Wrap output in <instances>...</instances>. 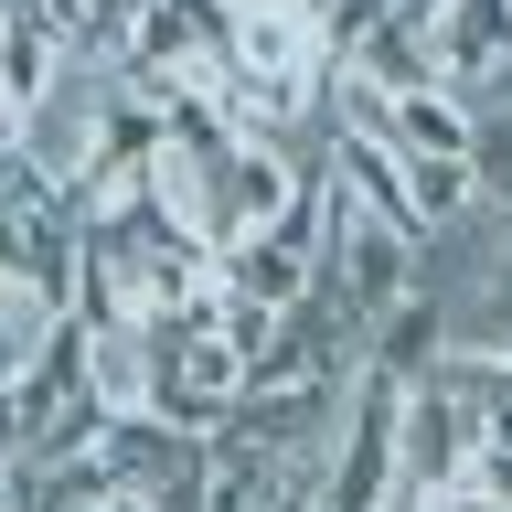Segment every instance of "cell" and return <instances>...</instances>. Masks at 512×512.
Masks as SVG:
<instances>
[{
	"label": "cell",
	"instance_id": "6da1fadb",
	"mask_svg": "<svg viewBox=\"0 0 512 512\" xmlns=\"http://www.w3.org/2000/svg\"><path fill=\"white\" fill-rule=\"evenodd\" d=\"M470 406H459V384H448V363H427V374L395 395V480L406 491H427V480H459L470 470Z\"/></svg>",
	"mask_w": 512,
	"mask_h": 512
},
{
	"label": "cell",
	"instance_id": "7a4b0ae2",
	"mask_svg": "<svg viewBox=\"0 0 512 512\" xmlns=\"http://www.w3.org/2000/svg\"><path fill=\"white\" fill-rule=\"evenodd\" d=\"M470 118H480L470 96L427 75V86L384 96V150H395V160H470Z\"/></svg>",
	"mask_w": 512,
	"mask_h": 512
},
{
	"label": "cell",
	"instance_id": "3957f363",
	"mask_svg": "<svg viewBox=\"0 0 512 512\" xmlns=\"http://www.w3.org/2000/svg\"><path fill=\"white\" fill-rule=\"evenodd\" d=\"M86 320V310H75ZM75 374H86V395L107 416H128V406H150V331L139 320H86V352H75Z\"/></svg>",
	"mask_w": 512,
	"mask_h": 512
},
{
	"label": "cell",
	"instance_id": "277c9868",
	"mask_svg": "<svg viewBox=\"0 0 512 512\" xmlns=\"http://www.w3.org/2000/svg\"><path fill=\"white\" fill-rule=\"evenodd\" d=\"M470 182H480V203H502V214H512V96L470 118Z\"/></svg>",
	"mask_w": 512,
	"mask_h": 512
},
{
	"label": "cell",
	"instance_id": "5b68a950",
	"mask_svg": "<svg viewBox=\"0 0 512 512\" xmlns=\"http://www.w3.org/2000/svg\"><path fill=\"white\" fill-rule=\"evenodd\" d=\"M32 342H43V331H32V320H11V310H0V384H11V374H22V363H32Z\"/></svg>",
	"mask_w": 512,
	"mask_h": 512
},
{
	"label": "cell",
	"instance_id": "8992f818",
	"mask_svg": "<svg viewBox=\"0 0 512 512\" xmlns=\"http://www.w3.org/2000/svg\"><path fill=\"white\" fill-rule=\"evenodd\" d=\"M86 11H96V22H107V43H118V32L139 22V11H150V0H86Z\"/></svg>",
	"mask_w": 512,
	"mask_h": 512
},
{
	"label": "cell",
	"instance_id": "52a82bcc",
	"mask_svg": "<svg viewBox=\"0 0 512 512\" xmlns=\"http://www.w3.org/2000/svg\"><path fill=\"white\" fill-rule=\"evenodd\" d=\"M75 512H150V491H86Z\"/></svg>",
	"mask_w": 512,
	"mask_h": 512
},
{
	"label": "cell",
	"instance_id": "ba28073f",
	"mask_svg": "<svg viewBox=\"0 0 512 512\" xmlns=\"http://www.w3.org/2000/svg\"><path fill=\"white\" fill-rule=\"evenodd\" d=\"M491 363H502V384H512V342H502V352H491Z\"/></svg>",
	"mask_w": 512,
	"mask_h": 512
}]
</instances>
